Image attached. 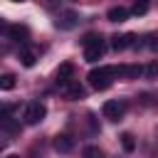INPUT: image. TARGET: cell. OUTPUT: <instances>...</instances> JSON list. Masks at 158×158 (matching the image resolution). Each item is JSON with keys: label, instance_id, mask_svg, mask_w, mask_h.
Returning <instances> with one entry per match:
<instances>
[{"label": "cell", "instance_id": "20", "mask_svg": "<svg viewBox=\"0 0 158 158\" xmlns=\"http://www.w3.org/2000/svg\"><path fill=\"white\" fill-rule=\"evenodd\" d=\"M158 101V96H153V94H143V104H156Z\"/></svg>", "mask_w": 158, "mask_h": 158}, {"label": "cell", "instance_id": "13", "mask_svg": "<svg viewBox=\"0 0 158 158\" xmlns=\"http://www.w3.org/2000/svg\"><path fill=\"white\" fill-rule=\"evenodd\" d=\"M0 128H5V131H10V133H15V131L20 128V123L15 121V116H12V114H0Z\"/></svg>", "mask_w": 158, "mask_h": 158}, {"label": "cell", "instance_id": "7", "mask_svg": "<svg viewBox=\"0 0 158 158\" xmlns=\"http://www.w3.org/2000/svg\"><path fill=\"white\" fill-rule=\"evenodd\" d=\"M52 146H54L57 153H69V151L74 148V138H72L69 133H59V136H54Z\"/></svg>", "mask_w": 158, "mask_h": 158}, {"label": "cell", "instance_id": "22", "mask_svg": "<svg viewBox=\"0 0 158 158\" xmlns=\"http://www.w3.org/2000/svg\"><path fill=\"white\" fill-rule=\"evenodd\" d=\"M148 47H151V49H158V40H156V37H148Z\"/></svg>", "mask_w": 158, "mask_h": 158}, {"label": "cell", "instance_id": "5", "mask_svg": "<svg viewBox=\"0 0 158 158\" xmlns=\"http://www.w3.org/2000/svg\"><path fill=\"white\" fill-rule=\"evenodd\" d=\"M136 44V35L133 32H123V35H114L111 37V47L116 49V52H121V49H126V47H133Z\"/></svg>", "mask_w": 158, "mask_h": 158}, {"label": "cell", "instance_id": "3", "mask_svg": "<svg viewBox=\"0 0 158 158\" xmlns=\"http://www.w3.org/2000/svg\"><path fill=\"white\" fill-rule=\"evenodd\" d=\"M44 116H47V106H44L42 101H30V104L25 106V114H22V118H25V123H27V126L40 123Z\"/></svg>", "mask_w": 158, "mask_h": 158}, {"label": "cell", "instance_id": "9", "mask_svg": "<svg viewBox=\"0 0 158 158\" xmlns=\"http://www.w3.org/2000/svg\"><path fill=\"white\" fill-rule=\"evenodd\" d=\"M7 37L15 40V42H22V44H25V42L30 40V30H27V25H10Z\"/></svg>", "mask_w": 158, "mask_h": 158}, {"label": "cell", "instance_id": "18", "mask_svg": "<svg viewBox=\"0 0 158 158\" xmlns=\"http://www.w3.org/2000/svg\"><path fill=\"white\" fill-rule=\"evenodd\" d=\"M0 89H15V74H5V77H0Z\"/></svg>", "mask_w": 158, "mask_h": 158}, {"label": "cell", "instance_id": "21", "mask_svg": "<svg viewBox=\"0 0 158 158\" xmlns=\"http://www.w3.org/2000/svg\"><path fill=\"white\" fill-rule=\"evenodd\" d=\"M7 30H10V25L5 20H0V35H7Z\"/></svg>", "mask_w": 158, "mask_h": 158}, {"label": "cell", "instance_id": "12", "mask_svg": "<svg viewBox=\"0 0 158 158\" xmlns=\"http://www.w3.org/2000/svg\"><path fill=\"white\" fill-rule=\"evenodd\" d=\"M128 10L126 7H121V5H116V7H109V12H106V20L109 22H123V20H128Z\"/></svg>", "mask_w": 158, "mask_h": 158}, {"label": "cell", "instance_id": "8", "mask_svg": "<svg viewBox=\"0 0 158 158\" xmlns=\"http://www.w3.org/2000/svg\"><path fill=\"white\" fill-rule=\"evenodd\" d=\"M77 22H79V15H77L74 10H67V12L59 15L57 27H59V30H72V27H77Z\"/></svg>", "mask_w": 158, "mask_h": 158}, {"label": "cell", "instance_id": "11", "mask_svg": "<svg viewBox=\"0 0 158 158\" xmlns=\"http://www.w3.org/2000/svg\"><path fill=\"white\" fill-rule=\"evenodd\" d=\"M62 91L67 94V99H84L86 96V89L81 84H77V81H69L67 86H62Z\"/></svg>", "mask_w": 158, "mask_h": 158}, {"label": "cell", "instance_id": "6", "mask_svg": "<svg viewBox=\"0 0 158 158\" xmlns=\"http://www.w3.org/2000/svg\"><path fill=\"white\" fill-rule=\"evenodd\" d=\"M72 74H74V64H72V62H64V64L57 69V79H54V81H57V86H59V89H62V86H67V84L72 81Z\"/></svg>", "mask_w": 158, "mask_h": 158}, {"label": "cell", "instance_id": "14", "mask_svg": "<svg viewBox=\"0 0 158 158\" xmlns=\"http://www.w3.org/2000/svg\"><path fill=\"white\" fill-rule=\"evenodd\" d=\"M35 52L32 49H27V47H22L20 49V62H22V67H35Z\"/></svg>", "mask_w": 158, "mask_h": 158}, {"label": "cell", "instance_id": "17", "mask_svg": "<svg viewBox=\"0 0 158 158\" xmlns=\"http://www.w3.org/2000/svg\"><path fill=\"white\" fill-rule=\"evenodd\" d=\"M121 146H123V151H126V153H131V151L136 148L133 136H131V133H123V136H121Z\"/></svg>", "mask_w": 158, "mask_h": 158}, {"label": "cell", "instance_id": "24", "mask_svg": "<svg viewBox=\"0 0 158 158\" xmlns=\"http://www.w3.org/2000/svg\"><path fill=\"white\" fill-rule=\"evenodd\" d=\"M15 2H22V0H15Z\"/></svg>", "mask_w": 158, "mask_h": 158}, {"label": "cell", "instance_id": "16", "mask_svg": "<svg viewBox=\"0 0 158 158\" xmlns=\"http://www.w3.org/2000/svg\"><path fill=\"white\" fill-rule=\"evenodd\" d=\"M81 156H84V158H106L99 146H86V148L81 151Z\"/></svg>", "mask_w": 158, "mask_h": 158}, {"label": "cell", "instance_id": "1", "mask_svg": "<svg viewBox=\"0 0 158 158\" xmlns=\"http://www.w3.org/2000/svg\"><path fill=\"white\" fill-rule=\"evenodd\" d=\"M81 44H84V59L86 62H99L101 57H104V52H106V42H104V37L101 35H96V32H89V35H84V40H81Z\"/></svg>", "mask_w": 158, "mask_h": 158}, {"label": "cell", "instance_id": "2", "mask_svg": "<svg viewBox=\"0 0 158 158\" xmlns=\"http://www.w3.org/2000/svg\"><path fill=\"white\" fill-rule=\"evenodd\" d=\"M118 77V67H99V69H91L89 72V84L96 89V91H104L111 86V81Z\"/></svg>", "mask_w": 158, "mask_h": 158}, {"label": "cell", "instance_id": "23", "mask_svg": "<svg viewBox=\"0 0 158 158\" xmlns=\"http://www.w3.org/2000/svg\"><path fill=\"white\" fill-rule=\"evenodd\" d=\"M5 158H20V156H5Z\"/></svg>", "mask_w": 158, "mask_h": 158}, {"label": "cell", "instance_id": "4", "mask_svg": "<svg viewBox=\"0 0 158 158\" xmlns=\"http://www.w3.org/2000/svg\"><path fill=\"white\" fill-rule=\"evenodd\" d=\"M101 114H104L109 121H118V118L126 114V104H123V101H116V99H111V101H104V106H101Z\"/></svg>", "mask_w": 158, "mask_h": 158}, {"label": "cell", "instance_id": "15", "mask_svg": "<svg viewBox=\"0 0 158 158\" xmlns=\"http://www.w3.org/2000/svg\"><path fill=\"white\" fill-rule=\"evenodd\" d=\"M148 5H151V0H133V7H131L128 12H133V15H146V12H148Z\"/></svg>", "mask_w": 158, "mask_h": 158}, {"label": "cell", "instance_id": "19", "mask_svg": "<svg viewBox=\"0 0 158 158\" xmlns=\"http://www.w3.org/2000/svg\"><path fill=\"white\" fill-rule=\"evenodd\" d=\"M143 74H146L148 79H158V59H153V62L143 69Z\"/></svg>", "mask_w": 158, "mask_h": 158}, {"label": "cell", "instance_id": "10", "mask_svg": "<svg viewBox=\"0 0 158 158\" xmlns=\"http://www.w3.org/2000/svg\"><path fill=\"white\" fill-rule=\"evenodd\" d=\"M141 74H143L141 64H121L118 67V77H123V79H138Z\"/></svg>", "mask_w": 158, "mask_h": 158}]
</instances>
